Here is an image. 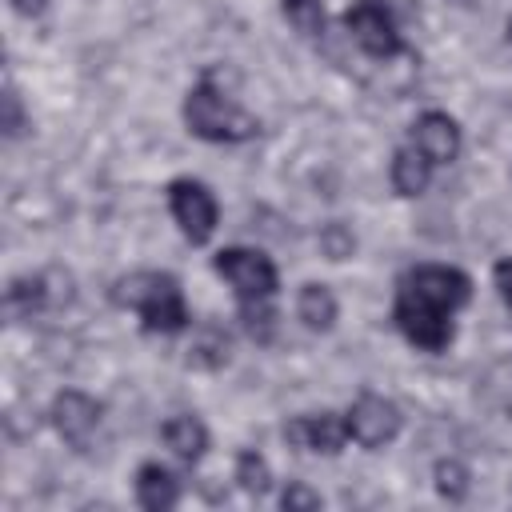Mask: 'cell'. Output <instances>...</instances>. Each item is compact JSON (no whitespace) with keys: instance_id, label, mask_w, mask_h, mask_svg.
Listing matches in <instances>:
<instances>
[{"instance_id":"cell-1","label":"cell","mask_w":512,"mask_h":512,"mask_svg":"<svg viewBox=\"0 0 512 512\" xmlns=\"http://www.w3.org/2000/svg\"><path fill=\"white\" fill-rule=\"evenodd\" d=\"M472 300V276L456 264H416L396 280L392 324L420 352L452 344V316Z\"/></svg>"},{"instance_id":"cell-2","label":"cell","mask_w":512,"mask_h":512,"mask_svg":"<svg viewBox=\"0 0 512 512\" xmlns=\"http://www.w3.org/2000/svg\"><path fill=\"white\" fill-rule=\"evenodd\" d=\"M112 300L124 312H136L140 328L152 332V336H180V332L192 328L184 288L172 272H156V268L128 272L112 284Z\"/></svg>"},{"instance_id":"cell-3","label":"cell","mask_w":512,"mask_h":512,"mask_svg":"<svg viewBox=\"0 0 512 512\" xmlns=\"http://www.w3.org/2000/svg\"><path fill=\"white\" fill-rule=\"evenodd\" d=\"M184 128L204 144H248L260 132V120L244 112L212 76H200L184 92Z\"/></svg>"},{"instance_id":"cell-4","label":"cell","mask_w":512,"mask_h":512,"mask_svg":"<svg viewBox=\"0 0 512 512\" xmlns=\"http://www.w3.org/2000/svg\"><path fill=\"white\" fill-rule=\"evenodd\" d=\"M212 272L232 288L236 308H272L280 292V268L268 252L248 244H228L212 256Z\"/></svg>"},{"instance_id":"cell-5","label":"cell","mask_w":512,"mask_h":512,"mask_svg":"<svg viewBox=\"0 0 512 512\" xmlns=\"http://www.w3.org/2000/svg\"><path fill=\"white\" fill-rule=\"evenodd\" d=\"M164 196H168V212H172L180 236H184L188 244H208L212 232H216V224H220L216 192H212L204 180L176 176V180H168Z\"/></svg>"},{"instance_id":"cell-6","label":"cell","mask_w":512,"mask_h":512,"mask_svg":"<svg viewBox=\"0 0 512 512\" xmlns=\"http://www.w3.org/2000/svg\"><path fill=\"white\" fill-rule=\"evenodd\" d=\"M344 420H348V436H352V444H356V448H368V452L388 448V444L400 436V428H404V412H400V404L388 400V396H380V392H372V388L360 392V396L348 404Z\"/></svg>"},{"instance_id":"cell-7","label":"cell","mask_w":512,"mask_h":512,"mask_svg":"<svg viewBox=\"0 0 512 512\" xmlns=\"http://www.w3.org/2000/svg\"><path fill=\"white\" fill-rule=\"evenodd\" d=\"M76 288H72V276L60 272V268H44V272H24L8 284L4 292V308L12 320H32L48 308H60V304H72Z\"/></svg>"},{"instance_id":"cell-8","label":"cell","mask_w":512,"mask_h":512,"mask_svg":"<svg viewBox=\"0 0 512 512\" xmlns=\"http://www.w3.org/2000/svg\"><path fill=\"white\" fill-rule=\"evenodd\" d=\"M344 28H348V36L360 44V52H368V56H376V60H396L408 44H404V36H400V28H396V20H392V12L380 4V0H360V4H352L348 12H344Z\"/></svg>"},{"instance_id":"cell-9","label":"cell","mask_w":512,"mask_h":512,"mask_svg":"<svg viewBox=\"0 0 512 512\" xmlns=\"http://www.w3.org/2000/svg\"><path fill=\"white\" fill-rule=\"evenodd\" d=\"M48 420H52L56 436H60L72 452H84V448H92V440H96V432H100L104 408H100L96 396H88V392H80V388H64V392L52 396Z\"/></svg>"},{"instance_id":"cell-10","label":"cell","mask_w":512,"mask_h":512,"mask_svg":"<svg viewBox=\"0 0 512 512\" xmlns=\"http://www.w3.org/2000/svg\"><path fill=\"white\" fill-rule=\"evenodd\" d=\"M284 440L296 452H312V456H336L344 452V444H352L348 436V420L344 412H300L284 424Z\"/></svg>"},{"instance_id":"cell-11","label":"cell","mask_w":512,"mask_h":512,"mask_svg":"<svg viewBox=\"0 0 512 512\" xmlns=\"http://www.w3.org/2000/svg\"><path fill=\"white\" fill-rule=\"evenodd\" d=\"M408 144H412L416 152H424L436 168H444V164H452V160L460 156V148H464V132H460L456 116H448L444 108H428V112H420V116L412 120V128H408Z\"/></svg>"},{"instance_id":"cell-12","label":"cell","mask_w":512,"mask_h":512,"mask_svg":"<svg viewBox=\"0 0 512 512\" xmlns=\"http://www.w3.org/2000/svg\"><path fill=\"white\" fill-rule=\"evenodd\" d=\"M132 488H136V504L148 508V512L176 508L180 504V492H184L180 488V476L168 464H160V460H144L136 468V476H132Z\"/></svg>"},{"instance_id":"cell-13","label":"cell","mask_w":512,"mask_h":512,"mask_svg":"<svg viewBox=\"0 0 512 512\" xmlns=\"http://www.w3.org/2000/svg\"><path fill=\"white\" fill-rule=\"evenodd\" d=\"M160 440H164V448H168L180 464L204 460V452H208V444H212L208 424H204L196 412H176V416H168V420L160 424Z\"/></svg>"},{"instance_id":"cell-14","label":"cell","mask_w":512,"mask_h":512,"mask_svg":"<svg viewBox=\"0 0 512 512\" xmlns=\"http://www.w3.org/2000/svg\"><path fill=\"white\" fill-rule=\"evenodd\" d=\"M232 356V336L224 324H196L192 336H188V348H184V364L196 368V372H220Z\"/></svg>"},{"instance_id":"cell-15","label":"cell","mask_w":512,"mask_h":512,"mask_svg":"<svg viewBox=\"0 0 512 512\" xmlns=\"http://www.w3.org/2000/svg\"><path fill=\"white\" fill-rule=\"evenodd\" d=\"M432 168H436V164H432L424 152H416L412 144H400V148L392 152V160H388L392 192H396V196H404V200L424 196V192H428V184H432Z\"/></svg>"},{"instance_id":"cell-16","label":"cell","mask_w":512,"mask_h":512,"mask_svg":"<svg viewBox=\"0 0 512 512\" xmlns=\"http://www.w3.org/2000/svg\"><path fill=\"white\" fill-rule=\"evenodd\" d=\"M296 320H300L308 332H332L336 320H340V300H336V292H332L328 284H316V280L300 284V292H296Z\"/></svg>"},{"instance_id":"cell-17","label":"cell","mask_w":512,"mask_h":512,"mask_svg":"<svg viewBox=\"0 0 512 512\" xmlns=\"http://www.w3.org/2000/svg\"><path fill=\"white\" fill-rule=\"evenodd\" d=\"M476 392H480V400H484L492 412H500L504 420H512V356L492 360V364L480 372Z\"/></svg>"},{"instance_id":"cell-18","label":"cell","mask_w":512,"mask_h":512,"mask_svg":"<svg viewBox=\"0 0 512 512\" xmlns=\"http://www.w3.org/2000/svg\"><path fill=\"white\" fill-rule=\"evenodd\" d=\"M232 480L248 496H268L272 492V464H268V456L256 452V448H240L236 452V464H232Z\"/></svg>"},{"instance_id":"cell-19","label":"cell","mask_w":512,"mask_h":512,"mask_svg":"<svg viewBox=\"0 0 512 512\" xmlns=\"http://www.w3.org/2000/svg\"><path fill=\"white\" fill-rule=\"evenodd\" d=\"M432 484H436V496H440V500L460 504V500H468V492H472V468H468L464 460H456V456H444V460H436V468H432Z\"/></svg>"},{"instance_id":"cell-20","label":"cell","mask_w":512,"mask_h":512,"mask_svg":"<svg viewBox=\"0 0 512 512\" xmlns=\"http://www.w3.org/2000/svg\"><path fill=\"white\" fill-rule=\"evenodd\" d=\"M280 12L284 20L292 24V32H300L304 40H320L324 36V0H280Z\"/></svg>"},{"instance_id":"cell-21","label":"cell","mask_w":512,"mask_h":512,"mask_svg":"<svg viewBox=\"0 0 512 512\" xmlns=\"http://www.w3.org/2000/svg\"><path fill=\"white\" fill-rule=\"evenodd\" d=\"M316 248H320L324 260L340 264V260H348V256L356 252V232H352L344 220H328V224H320V232H316Z\"/></svg>"},{"instance_id":"cell-22","label":"cell","mask_w":512,"mask_h":512,"mask_svg":"<svg viewBox=\"0 0 512 512\" xmlns=\"http://www.w3.org/2000/svg\"><path fill=\"white\" fill-rule=\"evenodd\" d=\"M24 128H28L24 100H20L16 84H4V136H8V140H16V136H24Z\"/></svg>"},{"instance_id":"cell-23","label":"cell","mask_w":512,"mask_h":512,"mask_svg":"<svg viewBox=\"0 0 512 512\" xmlns=\"http://www.w3.org/2000/svg\"><path fill=\"white\" fill-rule=\"evenodd\" d=\"M280 508H284V512H312V508H320V492L308 488L304 480H292V484L280 492Z\"/></svg>"},{"instance_id":"cell-24","label":"cell","mask_w":512,"mask_h":512,"mask_svg":"<svg viewBox=\"0 0 512 512\" xmlns=\"http://www.w3.org/2000/svg\"><path fill=\"white\" fill-rule=\"evenodd\" d=\"M492 284H496L500 304L512 312V256H504V260H496V264H492Z\"/></svg>"},{"instance_id":"cell-25","label":"cell","mask_w":512,"mask_h":512,"mask_svg":"<svg viewBox=\"0 0 512 512\" xmlns=\"http://www.w3.org/2000/svg\"><path fill=\"white\" fill-rule=\"evenodd\" d=\"M8 4H12V12H16V16H24V20L44 16V8H48V0H8Z\"/></svg>"},{"instance_id":"cell-26","label":"cell","mask_w":512,"mask_h":512,"mask_svg":"<svg viewBox=\"0 0 512 512\" xmlns=\"http://www.w3.org/2000/svg\"><path fill=\"white\" fill-rule=\"evenodd\" d=\"M508 36H512V20H508Z\"/></svg>"}]
</instances>
